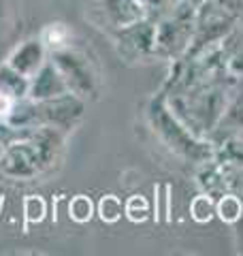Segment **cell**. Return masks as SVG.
<instances>
[{"instance_id": "ffe728a7", "label": "cell", "mask_w": 243, "mask_h": 256, "mask_svg": "<svg viewBox=\"0 0 243 256\" xmlns=\"http://www.w3.org/2000/svg\"><path fill=\"white\" fill-rule=\"evenodd\" d=\"M88 2H92V0H88Z\"/></svg>"}, {"instance_id": "5bb4252c", "label": "cell", "mask_w": 243, "mask_h": 256, "mask_svg": "<svg viewBox=\"0 0 243 256\" xmlns=\"http://www.w3.org/2000/svg\"><path fill=\"white\" fill-rule=\"evenodd\" d=\"M30 130H34V128H15L13 124L6 122V120H0V154H2L13 141L26 137Z\"/></svg>"}, {"instance_id": "7a4b0ae2", "label": "cell", "mask_w": 243, "mask_h": 256, "mask_svg": "<svg viewBox=\"0 0 243 256\" xmlns=\"http://www.w3.org/2000/svg\"><path fill=\"white\" fill-rule=\"evenodd\" d=\"M150 124L154 128V132L164 141V146L171 148L175 154H180L184 158L192 160H202L207 162V158L212 156V148H207L205 143L196 141V137L186 128L180 120L175 118V114L168 109L164 98H154L152 105L148 109Z\"/></svg>"}, {"instance_id": "8fae6325", "label": "cell", "mask_w": 243, "mask_h": 256, "mask_svg": "<svg viewBox=\"0 0 243 256\" xmlns=\"http://www.w3.org/2000/svg\"><path fill=\"white\" fill-rule=\"evenodd\" d=\"M218 130H243V90L230 96Z\"/></svg>"}, {"instance_id": "52a82bcc", "label": "cell", "mask_w": 243, "mask_h": 256, "mask_svg": "<svg viewBox=\"0 0 243 256\" xmlns=\"http://www.w3.org/2000/svg\"><path fill=\"white\" fill-rule=\"evenodd\" d=\"M45 58H47V47L43 45V41L40 38H28V41H24L11 52V56L6 58V64L22 75L34 77L38 68L47 62Z\"/></svg>"}, {"instance_id": "ac0fdd59", "label": "cell", "mask_w": 243, "mask_h": 256, "mask_svg": "<svg viewBox=\"0 0 243 256\" xmlns=\"http://www.w3.org/2000/svg\"><path fill=\"white\" fill-rule=\"evenodd\" d=\"M43 214H45V203H43V198H28L26 201V216H28V220H40L43 218Z\"/></svg>"}, {"instance_id": "e0dca14e", "label": "cell", "mask_w": 243, "mask_h": 256, "mask_svg": "<svg viewBox=\"0 0 243 256\" xmlns=\"http://www.w3.org/2000/svg\"><path fill=\"white\" fill-rule=\"evenodd\" d=\"M126 214L130 220H143L145 216L150 214V207H148V201L143 196H132L130 201L126 203Z\"/></svg>"}, {"instance_id": "ba28073f", "label": "cell", "mask_w": 243, "mask_h": 256, "mask_svg": "<svg viewBox=\"0 0 243 256\" xmlns=\"http://www.w3.org/2000/svg\"><path fill=\"white\" fill-rule=\"evenodd\" d=\"M64 92H68L66 84H64L62 75L58 73L56 64L52 60H47L43 66L38 68V73L34 77H30V90H28V98L32 100H45V98H54Z\"/></svg>"}, {"instance_id": "d6986e66", "label": "cell", "mask_w": 243, "mask_h": 256, "mask_svg": "<svg viewBox=\"0 0 243 256\" xmlns=\"http://www.w3.org/2000/svg\"><path fill=\"white\" fill-rule=\"evenodd\" d=\"M4 24H6V4H4V0H0V36H2Z\"/></svg>"}, {"instance_id": "3957f363", "label": "cell", "mask_w": 243, "mask_h": 256, "mask_svg": "<svg viewBox=\"0 0 243 256\" xmlns=\"http://www.w3.org/2000/svg\"><path fill=\"white\" fill-rule=\"evenodd\" d=\"M196 20H194L192 0H177L162 18L156 20V50L154 56L175 58L188 50L194 36Z\"/></svg>"}, {"instance_id": "277c9868", "label": "cell", "mask_w": 243, "mask_h": 256, "mask_svg": "<svg viewBox=\"0 0 243 256\" xmlns=\"http://www.w3.org/2000/svg\"><path fill=\"white\" fill-rule=\"evenodd\" d=\"M52 62L62 75L68 92L77 94L84 100L96 98V94H98V73L94 68V62L84 52L75 50L70 45L62 47V50L52 52Z\"/></svg>"}, {"instance_id": "9c48e42d", "label": "cell", "mask_w": 243, "mask_h": 256, "mask_svg": "<svg viewBox=\"0 0 243 256\" xmlns=\"http://www.w3.org/2000/svg\"><path fill=\"white\" fill-rule=\"evenodd\" d=\"M222 134L218 143L220 162L228 166H243V130H218Z\"/></svg>"}, {"instance_id": "8992f818", "label": "cell", "mask_w": 243, "mask_h": 256, "mask_svg": "<svg viewBox=\"0 0 243 256\" xmlns=\"http://www.w3.org/2000/svg\"><path fill=\"white\" fill-rule=\"evenodd\" d=\"M113 41L126 58H148L156 50V22H141L128 28L113 30Z\"/></svg>"}, {"instance_id": "5b68a950", "label": "cell", "mask_w": 243, "mask_h": 256, "mask_svg": "<svg viewBox=\"0 0 243 256\" xmlns=\"http://www.w3.org/2000/svg\"><path fill=\"white\" fill-rule=\"evenodd\" d=\"M237 15L239 13L234 11L230 0H207L196 18V28H194L196 45H209L216 38L226 34L234 20H237Z\"/></svg>"}, {"instance_id": "6da1fadb", "label": "cell", "mask_w": 243, "mask_h": 256, "mask_svg": "<svg viewBox=\"0 0 243 256\" xmlns=\"http://www.w3.org/2000/svg\"><path fill=\"white\" fill-rule=\"evenodd\" d=\"M66 132L54 126H38L13 141L0 154V175L15 182H32L50 175L60 164Z\"/></svg>"}, {"instance_id": "9a60e30c", "label": "cell", "mask_w": 243, "mask_h": 256, "mask_svg": "<svg viewBox=\"0 0 243 256\" xmlns=\"http://www.w3.org/2000/svg\"><path fill=\"white\" fill-rule=\"evenodd\" d=\"M70 218L77 222H88L92 218V201L88 196H75L68 207Z\"/></svg>"}, {"instance_id": "2e32d148", "label": "cell", "mask_w": 243, "mask_h": 256, "mask_svg": "<svg viewBox=\"0 0 243 256\" xmlns=\"http://www.w3.org/2000/svg\"><path fill=\"white\" fill-rule=\"evenodd\" d=\"M122 216V203L116 196H104L100 201V218L107 222H116Z\"/></svg>"}, {"instance_id": "30bf717a", "label": "cell", "mask_w": 243, "mask_h": 256, "mask_svg": "<svg viewBox=\"0 0 243 256\" xmlns=\"http://www.w3.org/2000/svg\"><path fill=\"white\" fill-rule=\"evenodd\" d=\"M28 90H30V77L18 73L9 64L0 66V94L9 96L13 100H22L28 98Z\"/></svg>"}, {"instance_id": "4fadbf2b", "label": "cell", "mask_w": 243, "mask_h": 256, "mask_svg": "<svg viewBox=\"0 0 243 256\" xmlns=\"http://www.w3.org/2000/svg\"><path fill=\"white\" fill-rule=\"evenodd\" d=\"M218 214H220V218L226 222H237L243 216V203L239 201V196L226 194L220 198V203H218Z\"/></svg>"}, {"instance_id": "7c38bea8", "label": "cell", "mask_w": 243, "mask_h": 256, "mask_svg": "<svg viewBox=\"0 0 243 256\" xmlns=\"http://www.w3.org/2000/svg\"><path fill=\"white\" fill-rule=\"evenodd\" d=\"M70 36H72V32H70V28L66 26V24L56 22V24H50V26L40 32L38 38L47 47V52L52 54L56 50H62V47H68L70 45Z\"/></svg>"}]
</instances>
